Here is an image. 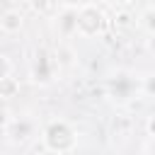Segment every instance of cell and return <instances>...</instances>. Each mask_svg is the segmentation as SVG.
Returning <instances> with one entry per match:
<instances>
[{
  "instance_id": "obj_15",
  "label": "cell",
  "mask_w": 155,
  "mask_h": 155,
  "mask_svg": "<svg viewBox=\"0 0 155 155\" xmlns=\"http://www.w3.org/2000/svg\"><path fill=\"white\" fill-rule=\"evenodd\" d=\"M145 131H148V136H150V138H155V114H150V116H148V121H145Z\"/></svg>"
},
{
  "instance_id": "obj_10",
  "label": "cell",
  "mask_w": 155,
  "mask_h": 155,
  "mask_svg": "<svg viewBox=\"0 0 155 155\" xmlns=\"http://www.w3.org/2000/svg\"><path fill=\"white\" fill-rule=\"evenodd\" d=\"M138 24H140V29H145L148 34H155V7L143 10L140 17H138Z\"/></svg>"
},
{
  "instance_id": "obj_16",
  "label": "cell",
  "mask_w": 155,
  "mask_h": 155,
  "mask_svg": "<svg viewBox=\"0 0 155 155\" xmlns=\"http://www.w3.org/2000/svg\"><path fill=\"white\" fill-rule=\"evenodd\" d=\"M87 2H92V0H63L65 7H82V5H87Z\"/></svg>"
},
{
  "instance_id": "obj_1",
  "label": "cell",
  "mask_w": 155,
  "mask_h": 155,
  "mask_svg": "<svg viewBox=\"0 0 155 155\" xmlns=\"http://www.w3.org/2000/svg\"><path fill=\"white\" fill-rule=\"evenodd\" d=\"M41 143L48 153L63 155V153H70L75 148L78 136H75V128L65 119H51L41 131Z\"/></svg>"
},
{
  "instance_id": "obj_4",
  "label": "cell",
  "mask_w": 155,
  "mask_h": 155,
  "mask_svg": "<svg viewBox=\"0 0 155 155\" xmlns=\"http://www.w3.org/2000/svg\"><path fill=\"white\" fill-rule=\"evenodd\" d=\"M56 29L63 39L78 36V7H65L56 15Z\"/></svg>"
},
{
  "instance_id": "obj_13",
  "label": "cell",
  "mask_w": 155,
  "mask_h": 155,
  "mask_svg": "<svg viewBox=\"0 0 155 155\" xmlns=\"http://www.w3.org/2000/svg\"><path fill=\"white\" fill-rule=\"evenodd\" d=\"M7 75H12V63H10V58L5 53H0V80L7 78Z\"/></svg>"
},
{
  "instance_id": "obj_14",
  "label": "cell",
  "mask_w": 155,
  "mask_h": 155,
  "mask_svg": "<svg viewBox=\"0 0 155 155\" xmlns=\"http://www.w3.org/2000/svg\"><path fill=\"white\" fill-rule=\"evenodd\" d=\"M12 119H10V111H7V107L5 104H0V128H7V124H10Z\"/></svg>"
},
{
  "instance_id": "obj_5",
  "label": "cell",
  "mask_w": 155,
  "mask_h": 155,
  "mask_svg": "<svg viewBox=\"0 0 155 155\" xmlns=\"http://www.w3.org/2000/svg\"><path fill=\"white\" fill-rule=\"evenodd\" d=\"M53 58H48L46 51H36V58H34V65H31V78L36 82H48L53 78Z\"/></svg>"
},
{
  "instance_id": "obj_12",
  "label": "cell",
  "mask_w": 155,
  "mask_h": 155,
  "mask_svg": "<svg viewBox=\"0 0 155 155\" xmlns=\"http://www.w3.org/2000/svg\"><path fill=\"white\" fill-rule=\"evenodd\" d=\"M140 94L155 97V73H150V75H145V78L140 80Z\"/></svg>"
},
{
  "instance_id": "obj_2",
  "label": "cell",
  "mask_w": 155,
  "mask_h": 155,
  "mask_svg": "<svg viewBox=\"0 0 155 155\" xmlns=\"http://www.w3.org/2000/svg\"><path fill=\"white\" fill-rule=\"evenodd\" d=\"M104 24H107V17L102 7H97L94 2L78 7V36L80 39H94L97 34H102Z\"/></svg>"
},
{
  "instance_id": "obj_6",
  "label": "cell",
  "mask_w": 155,
  "mask_h": 155,
  "mask_svg": "<svg viewBox=\"0 0 155 155\" xmlns=\"http://www.w3.org/2000/svg\"><path fill=\"white\" fill-rule=\"evenodd\" d=\"M24 27V15L19 10H5L0 15V31L12 36V34H19Z\"/></svg>"
},
{
  "instance_id": "obj_7",
  "label": "cell",
  "mask_w": 155,
  "mask_h": 155,
  "mask_svg": "<svg viewBox=\"0 0 155 155\" xmlns=\"http://www.w3.org/2000/svg\"><path fill=\"white\" fill-rule=\"evenodd\" d=\"M5 131H7V136H10L12 143H24V140L34 133V124H31L29 119H12Z\"/></svg>"
},
{
  "instance_id": "obj_17",
  "label": "cell",
  "mask_w": 155,
  "mask_h": 155,
  "mask_svg": "<svg viewBox=\"0 0 155 155\" xmlns=\"http://www.w3.org/2000/svg\"><path fill=\"white\" fill-rule=\"evenodd\" d=\"M145 46H148V51L155 56V34H148V41H145Z\"/></svg>"
},
{
  "instance_id": "obj_11",
  "label": "cell",
  "mask_w": 155,
  "mask_h": 155,
  "mask_svg": "<svg viewBox=\"0 0 155 155\" xmlns=\"http://www.w3.org/2000/svg\"><path fill=\"white\" fill-rule=\"evenodd\" d=\"M29 5L36 15H51L56 10V0H29Z\"/></svg>"
},
{
  "instance_id": "obj_9",
  "label": "cell",
  "mask_w": 155,
  "mask_h": 155,
  "mask_svg": "<svg viewBox=\"0 0 155 155\" xmlns=\"http://www.w3.org/2000/svg\"><path fill=\"white\" fill-rule=\"evenodd\" d=\"M114 27L116 29H131V27H136V17L128 10H116L114 12Z\"/></svg>"
},
{
  "instance_id": "obj_18",
  "label": "cell",
  "mask_w": 155,
  "mask_h": 155,
  "mask_svg": "<svg viewBox=\"0 0 155 155\" xmlns=\"http://www.w3.org/2000/svg\"><path fill=\"white\" fill-rule=\"evenodd\" d=\"M148 153L155 155V138H150V143H148Z\"/></svg>"
},
{
  "instance_id": "obj_8",
  "label": "cell",
  "mask_w": 155,
  "mask_h": 155,
  "mask_svg": "<svg viewBox=\"0 0 155 155\" xmlns=\"http://www.w3.org/2000/svg\"><path fill=\"white\" fill-rule=\"evenodd\" d=\"M19 94V80L7 75L0 80V99H15Z\"/></svg>"
},
{
  "instance_id": "obj_3",
  "label": "cell",
  "mask_w": 155,
  "mask_h": 155,
  "mask_svg": "<svg viewBox=\"0 0 155 155\" xmlns=\"http://www.w3.org/2000/svg\"><path fill=\"white\" fill-rule=\"evenodd\" d=\"M109 92H111V97L126 102V99H131L136 92H140V82H136V80H133L131 75H126V73H119V75H111V78H109Z\"/></svg>"
}]
</instances>
